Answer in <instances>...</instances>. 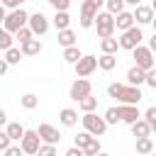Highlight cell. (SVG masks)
<instances>
[{"label":"cell","instance_id":"obj_30","mask_svg":"<svg viewBox=\"0 0 156 156\" xmlns=\"http://www.w3.org/2000/svg\"><path fill=\"white\" fill-rule=\"evenodd\" d=\"M93 139H95V136H93L90 132H78V134L73 136V141H76V146H78V149H85Z\"/></svg>","mask_w":156,"mask_h":156},{"label":"cell","instance_id":"obj_31","mask_svg":"<svg viewBox=\"0 0 156 156\" xmlns=\"http://www.w3.org/2000/svg\"><path fill=\"white\" fill-rule=\"evenodd\" d=\"M24 54H22V49H10V51H5V61L10 63V66H15V63H20V58H22Z\"/></svg>","mask_w":156,"mask_h":156},{"label":"cell","instance_id":"obj_19","mask_svg":"<svg viewBox=\"0 0 156 156\" xmlns=\"http://www.w3.org/2000/svg\"><path fill=\"white\" fill-rule=\"evenodd\" d=\"M5 132L10 134V139H12V141H22V136L27 134V129H24L20 122H10V124L5 127Z\"/></svg>","mask_w":156,"mask_h":156},{"label":"cell","instance_id":"obj_20","mask_svg":"<svg viewBox=\"0 0 156 156\" xmlns=\"http://www.w3.org/2000/svg\"><path fill=\"white\" fill-rule=\"evenodd\" d=\"M56 39H58V44H61L63 49H68V46H76V39H78V37H76L73 29H63V32H58Z\"/></svg>","mask_w":156,"mask_h":156},{"label":"cell","instance_id":"obj_40","mask_svg":"<svg viewBox=\"0 0 156 156\" xmlns=\"http://www.w3.org/2000/svg\"><path fill=\"white\" fill-rule=\"evenodd\" d=\"M146 85L156 90V71H154V68H151V71H146Z\"/></svg>","mask_w":156,"mask_h":156},{"label":"cell","instance_id":"obj_42","mask_svg":"<svg viewBox=\"0 0 156 156\" xmlns=\"http://www.w3.org/2000/svg\"><path fill=\"white\" fill-rule=\"evenodd\" d=\"M24 0H2V5L5 7H10V10H20V5H22Z\"/></svg>","mask_w":156,"mask_h":156},{"label":"cell","instance_id":"obj_44","mask_svg":"<svg viewBox=\"0 0 156 156\" xmlns=\"http://www.w3.org/2000/svg\"><path fill=\"white\" fill-rule=\"evenodd\" d=\"M7 68H10V63L2 58V61H0V76H5V73H7Z\"/></svg>","mask_w":156,"mask_h":156},{"label":"cell","instance_id":"obj_21","mask_svg":"<svg viewBox=\"0 0 156 156\" xmlns=\"http://www.w3.org/2000/svg\"><path fill=\"white\" fill-rule=\"evenodd\" d=\"M132 134H134L136 139L149 136V134H151V124H149L146 119H139V122H134V124H132Z\"/></svg>","mask_w":156,"mask_h":156},{"label":"cell","instance_id":"obj_49","mask_svg":"<svg viewBox=\"0 0 156 156\" xmlns=\"http://www.w3.org/2000/svg\"><path fill=\"white\" fill-rule=\"evenodd\" d=\"M151 132H156V122H154V124H151Z\"/></svg>","mask_w":156,"mask_h":156},{"label":"cell","instance_id":"obj_35","mask_svg":"<svg viewBox=\"0 0 156 156\" xmlns=\"http://www.w3.org/2000/svg\"><path fill=\"white\" fill-rule=\"evenodd\" d=\"M15 37L20 39V44H24V41H29V39H34V32H32V29H29V24H27V27H22V29H20V32H17Z\"/></svg>","mask_w":156,"mask_h":156},{"label":"cell","instance_id":"obj_29","mask_svg":"<svg viewBox=\"0 0 156 156\" xmlns=\"http://www.w3.org/2000/svg\"><path fill=\"white\" fill-rule=\"evenodd\" d=\"M78 107L83 110V115H85V112H95V107H98V98L88 95V98H83V100L78 102Z\"/></svg>","mask_w":156,"mask_h":156},{"label":"cell","instance_id":"obj_36","mask_svg":"<svg viewBox=\"0 0 156 156\" xmlns=\"http://www.w3.org/2000/svg\"><path fill=\"white\" fill-rule=\"evenodd\" d=\"M49 5H51L56 12H68V5H71V0H49Z\"/></svg>","mask_w":156,"mask_h":156},{"label":"cell","instance_id":"obj_9","mask_svg":"<svg viewBox=\"0 0 156 156\" xmlns=\"http://www.w3.org/2000/svg\"><path fill=\"white\" fill-rule=\"evenodd\" d=\"M68 95H71V100H76V102H80L83 98H88V95H93V83H90L88 78H78V80H73V85H71V90H68Z\"/></svg>","mask_w":156,"mask_h":156},{"label":"cell","instance_id":"obj_46","mask_svg":"<svg viewBox=\"0 0 156 156\" xmlns=\"http://www.w3.org/2000/svg\"><path fill=\"white\" fill-rule=\"evenodd\" d=\"M124 2H127V5H134V7H139V5H141V0H124Z\"/></svg>","mask_w":156,"mask_h":156},{"label":"cell","instance_id":"obj_8","mask_svg":"<svg viewBox=\"0 0 156 156\" xmlns=\"http://www.w3.org/2000/svg\"><path fill=\"white\" fill-rule=\"evenodd\" d=\"M132 56H134V66H139L144 71H151L154 68V51L149 46H136L132 51Z\"/></svg>","mask_w":156,"mask_h":156},{"label":"cell","instance_id":"obj_33","mask_svg":"<svg viewBox=\"0 0 156 156\" xmlns=\"http://www.w3.org/2000/svg\"><path fill=\"white\" fill-rule=\"evenodd\" d=\"M0 49H2V51H10V49H12V34L5 32V29L0 32Z\"/></svg>","mask_w":156,"mask_h":156},{"label":"cell","instance_id":"obj_2","mask_svg":"<svg viewBox=\"0 0 156 156\" xmlns=\"http://www.w3.org/2000/svg\"><path fill=\"white\" fill-rule=\"evenodd\" d=\"M2 24H5V32H10V34L15 32V34H17L22 27L29 24V15H27L22 7H20V10H12L10 15H5V22H2Z\"/></svg>","mask_w":156,"mask_h":156},{"label":"cell","instance_id":"obj_37","mask_svg":"<svg viewBox=\"0 0 156 156\" xmlns=\"http://www.w3.org/2000/svg\"><path fill=\"white\" fill-rule=\"evenodd\" d=\"M12 146V139H10V134L7 132H0V151H7Z\"/></svg>","mask_w":156,"mask_h":156},{"label":"cell","instance_id":"obj_4","mask_svg":"<svg viewBox=\"0 0 156 156\" xmlns=\"http://www.w3.org/2000/svg\"><path fill=\"white\" fill-rule=\"evenodd\" d=\"M95 29H98V37H100V39L112 37V34H115V29H117L115 15H110V12H100V15H98V20H95Z\"/></svg>","mask_w":156,"mask_h":156},{"label":"cell","instance_id":"obj_14","mask_svg":"<svg viewBox=\"0 0 156 156\" xmlns=\"http://www.w3.org/2000/svg\"><path fill=\"white\" fill-rule=\"evenodd\" d=\"M154 17H156V12H154L151 5H139V7H134V20H136V24H151Z\"/></svg>","mask_w":156,"mask_h":156},{"label":"cell","instance_id":"obj_41","mask_svg":"<svg viewBox=\"0 0 156 156\" xmlns=\"http://www.w3.org/2000/svg\"><path fill=\"white\" fill-rule=\"evenodd\" d=\"M22 154H24V151H22L20 144H17V146H10L7 151H2V156H22Z\"/></svg>","mask_w":156,"mask_h":156},{"label":"cell","instance_id":"obj_22","mask_svg":"<svg viewBox=\"0 0 156 156\" xmlns=\"http://www.w3.org/2000/svg\"><path fill=\"white\" fill-rule=\"evenodd\" d=\"M117 49H119V39H115V37L100 39V51L102 54H117Z\"/></svg>","mask_w":156,"mask_h":156},{"label":"cell","instance_id":"obj_53","mask_svg":"<svg viewBox=\"0 0 156 156\" xmlns=\"http://www.w3.org/2000/svg\"><path fill=\"white\" fill-rule=\"evenodd\" d=\"M34 156H39V154H34Z\"/></svg>","mask_w":156,"mask_h":156},{"label":"cell","instance_id":"obj_45","mask_svg":"<svg viewBox=\"0 0 156 156\" xmlns=\"http://www.w3.org/2000/svg\"><path fill=\"white\" fill-rule=\"evenodd\" d=\"M149 49L156 54V32H154V34H151V39H149Z\"/></svg>","mask_w":156,"mask_h":156},{"label":"cell","instance_id":"obj_10","mask_svg":"<svg viewBox=\"0 0 156 156\" xmlns=\"http://www.w3.org/2000/svg\"><path fill=\"white\" fill-rule=\"evenodd\" d=\"M95 68H100V63H98V56H93V54H85L78 63H76V76L78 78H88Z\"/></svg>","mask_w":156,"mask_h":156},{"label":"cell","instance_id":"obj_47","mask_svg":"<svg viewBox=\"0 0 156 156\" xmlns=\"http://www.w3.org/2000/svg\"><path fill=\"white\" fill-rule=\"evenodd\" d=\"M90 2H95V5H98V7H100V5H105V2H107V0H90Z\"/></svg>","mask_w":156,"mask_h":156},{"label":"cell","instance_id":"obj_52","mask_svg":"<svg viewBox=\"0 0 156 156\" xmlns=\"http://www.w3.org/2000/svg\"><path fill=\"white\" fill-rule=\"evenodd\" d=\"M149 156H156V154H149Z\"/></svg>","mask_w":156,"mask_h":156},{"label":"cell","instance_id":"obj_32","mask_svg":"<svg viewBox=\"0 0 156 156\" xmlns=\"http://www.w3.org/2000/svg\"><path fill=\"white\" fill-rule=\"evenodd\" d=\"M83 151H85V156H98V154H102V146H100V139L95 136V139H93V141H90V144H88V146H85Z\"/></svg>","mask_w":156,"mask_h":156},{"label":"cell","instance_id":"obj_12","mask_svg":"<svg viewBox=\"0 0 156 156\" xmlns=\"http://www.w3.org/2000/svg\"><path fill=\"white\" fill-rule=\"evenodd\" d=\"M117 112H119V119H122V122H127L129 127L144 117V115L139 112V107H136V105H117Z\"/></svg>","mask_w":156,"mask_h":156},{"label":"cell","instance_id":"obj_1","mask_svg":"<svg viewBox=\"0 0 156 156\" xmlns=\"http://www.w3.org/2000/svg\"><path fill=\"white\" fill-rule=\"evenodd\" d=\"M107 95L119 100V105H136L144 98L136 85H124V83H110L107 85Z\"/></svg>","mask_w":156,"mask_h":156},{"label":"cell","instance_id":"obj_27","mask_svg":"<svg viewBox=\"0 0 156 156\" xmlns=\"http://www.w3.org/2000/svg\"><path fill=\"white\" fill-rule=\"evenodd\" d=\"M124 5H127L124 0H107V2H105V7H107V12H110V15H115V17L124 12Z\"/></svg>","mask_w":156,"mask_h":156},{"label":"cell","instance_id":"obj_11","mask_svg":"<svg viewBox=\"0 0 156 156\" xmlns=\"http://www.w3.org/2000/svg\"><path fill=\"white\" fill-rule=\"evenodd\" d=\"M49 20L41 15V12H34V15H29V29L34 32V37H44L46 32H49Z\"/></svg>","mask_w":156,"mask_h":156},{"label":"cell","instance_id":"obj_6","mask_svg":"<svg viewBox=\"0 0 156 156\" xmlns=\"http://www.w3.org/2000/svg\"><path fill=\"white\" fill-rule=\"evenodd\" d=\"M41 136H39V132L37 129H27V134L22 136V141H20V146H22V151L24 154H29V156H34V154H39V149H41Z\"/></svg>","mask_w":156,"mask_h":156},{"label":"cell","instance_id":"obj_18","mask_svg":"<svg viewBox=\"0 0 156 156\" xmlns=\"http://www.w3.org/2000/svg\"><path fill=\"white\" fill-rule=\"evenodd\" d=\"M20 49H22V54H24V56H37V54H41L44 44H41L39 39H29V41L20 44Z\"/></svg>","mask_w":156,"mask_h":156},{"label":"cell","instance_id":"obj_7","mask_svg":"<svg viewBox=\"0 0 156 156\" xmlns=\"http://www.w3.org/2000/svg\"><path fill=\"white\" fill-rule=\"evenodd\" d=\"M100 7L95 5V2H90V0H83L80 2V27L83 29H88V27H93L95 24V20H98V12Z\"/></svg>","mask_w":156,"mask_h":156},{"label":"cell","instance_id":"obj_13","mask_svg":"<svg viewBox=\"0 0 156 156\" xmlns=\"http://www.w3.org/2000/svg\"><path fill=\"white\" fill-rule=\"evenodd\" d=\"M37 132H39V136H41V141H44V144H54V146H56V144L61 141V132H58L56 127L46 124V122H44V124H39V129H37Z\"/></svg>","mask_w":156,"mask_h":156},{"label":"cell","instance_id":"obj_48","mask_svg":"<svg viewBox=\"0 0 156 156\" xmlns=\"http://www.w3.org/2000/svg\"><path fill=\"white\" fill-rule=\"evenodd\" d=\"M151 7H154V12H156V0H151Z\"/></svg>","mask_w":156,"mask_h":156},{"label":"cell","instance_id":"obj_24","mask_svg":"<svg viewBox=\"0 0 156 156\" xmlns=\"http://www.w3.org/2000/svg\"><path fill=\"white\" fill-rule=\"evenodd\" d=\"M80 58H83V54H80L78 46H68V49H63V61H66V63H73V66H76Z\"/></svg>","mask_w":156,"mask_h":156},{"label":"cell","instance_id":"obj_39","mask_svg":"<svg viewBox=\"0 0 156 156\" xmlns=\"http://www.w3.org/2000/svg\"><path fill=\"white\" fill-rule=\"evenodd\" d=\"M144 119H146L149 124H154V122H156V105H151V107L144 112Z\"/></svg>","mask_w":156,"mask_h":156},{"label":"cell","instance_id":"obj_26","mask_svg":"<svg viewBox=\"0 0 156 156\" xmlns=\"http://www.w3.org/2000/svg\"><path fill=\"white\" fill-rule=\"evenodd\" d=\"M98 63H100L102 71H112V68L117 66V56H115V54H102V56L98 58Z\"/></svg>","mask_w":156,"mask_h":156},{"label":"cell","instance_id":"obj_3","mask_svg":"<svg viewBox=\"0 0 156 156\" xmlns=\"http://www.w3.org/2000/svg\"><path fill=\"white\" fill-rule=\"evenodd\" d=\"M80 122H83L85 132H90L93 136H102L105 129H107V119H105V117H98L95 112H85V115L80 117Z\"/></svg>","mask_w":156,"mask_h":156},{"label":"cell","instance_id":"obj_23","mask_svg":"<svg viewBox=\"0 0 156 156\" xmlns=\"http://www.w3.org/2000/svg\"><path fill=\"white\" fill-rule=\"evenodd\" d=\"M136 154H141V156L154 154V141H151V136H141V139H136Z\"/></svg>","mask_w":156,"mask_h":156},{"label":"cell","instance_id":"obj_17","mask_svg":"<svg viewBox=\"0 0 156 156\" xmlns=\"http://www.w3.org/2000/svg\"><path fill=\"white\" fill-rule=\"evenodd\" d=\"M58 122H61L63 127H76V124H78V112L71 110V107H63V110L58 112Z\"/></svg>","mask_w":156,"mask_h":156},{"label":"cell","instance_id":"obj_5","mask_svg":"<svg viewBox=\"0 0 156 156\" xmlns=\"http://www.w3.org/2000/svg\"><path fill=\"white\" fill-rule=\"evenodd\" d=\"M141 39H144L141 29H139V27H132V29L122 32V37H119V49H124V51H134L136 46H141Z\"/></svg>","mask_w":156,"mask_h":156},{"label":"cell","instance_id":"obj_16","mask_svg":"<svg viewBox=\"0 0 156 156\" xmlns=\"http://www.w3.org/2000/svg\"><path fill=\"white\" fill-rule=\"evenodd\" d=\"M115 22H117V29H119V32H127V29H132V27H134V22H136V20H134V12H127V10H124L122 15H117V17H115Z\"/></svg>","mask_w":156,"mask_h":156},{"label":"cell","instance_id":"obj_51","mask_svg":"<svg viewBox=\"0 0 156 156\" xmlns=\"http://www.w3.org/2000/svg\"><path fill=\"white\" fill-rule=\"evenodd\" d=\"M98 156H110V154H105V151H102V154H98Z\"/></svg>","mask_w":156,"mask_h":156},{"label":"cell","instance_id":"obj_25","mask_svg":"<svg viewBox=\"0 0 156 156\" xmlns=\"http://www.w3.org/2000/svg\"><path fill=\"white\" fill-rule=\"evenodd\" d=\"M68 24H71V15H68V12H56V15H54V27H56L58 32L68 29Z\"/></svg>","mask_w":156,"mask_h":156},{"label":"cell","instance_id":"obj_28","mask_svg":"<svg viewBox=\"0 0 156 156\" xmlns=\"http://www.w3.org/2000/svg\"><path fill=\"white\" fill-rule=\"evenodd\" d=\"M20 105H22L24 110H34V107L39 105V98H37L34 93H27V95H22V98H20Z\"/></svg>","mask_w":156,"mask_h":156},{"label":"cell","instance_id":"obj_34","mask_svg":"<svg viewBox=\"0 0 156 156\" xmlns=\"http://www.w3.org/2000/svg\"><path fill=\"white\" fill-rule=\"evenodd\" d=\"M102 117L107 119V124H117V122H122V119H119V112H117V107H107Z\"/></svg>","mask_w":156,"mask_h":156},{"label":"cell","instance_id":"obj_15","mask_svg":"<svg viewBox=\"0 0 156 156\" xmlns=\"http://www.w3.org/2000/svg\"><path fill=\"white\" fill-rule=\"evenodd\" d=\"M141 83H146V71L144 68H139V66H132L129 71H127V85H141Z\"/></svg>","mask_w":156,"mask_h":156},{"label":"cell","instance_id":"obj_50","mask_svg":"<svg viewBox=\"0 0 156 156\" xmlns=\"http://www.w3.org/2000/svg\"><path fill=\"white\" fill-rule=\"evenodd\" d=\"M151 24H154V32H156V17H154V22H151Z\"/></svg>","mask_w":156,"mask_h":156},{"label":"cell","instance_id":"obj_43","mask_svg":"<svg viewBox=\"0 0 156 156\" xmlns=\"http://www.w3.org/2000/svg\"><path fill=\"white\" fill-rule=\"evenodd\" d=\"M63 156H85V151H83V149H78V146H71Z\"/></svg>","mask_w":156,"mask_h":156},{"label":"cell","instance_id":"obj_38","mask_svg":"<svg viewBox=\"0 0 156 156\" xmlns=\"http://www.w3.org/2000/svg\"><path fill=\"white\" fill-rule=\"evenodd\" d=\"M39 156H56V146H54V144H41Z\"/></svg>","mask_w":156,"mask_h":156}]
</instances>
